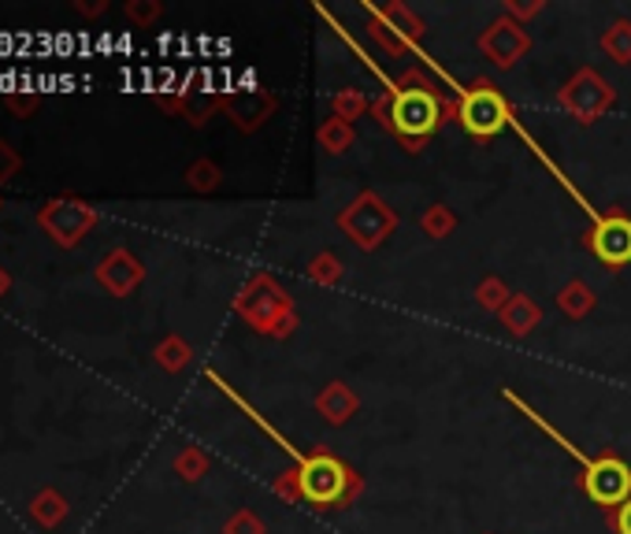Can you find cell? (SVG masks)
<instances>
[{"mask_svg": "<svg viewBox=\"0 0 631 534\" xmlns=\"http://www.w3.org/2000/svg\"><path fill=\"white\" fill-rule=\"evenodd\" d=\"M12 45H20V41H15L12 34H0V52H8V49H12Z\"/></svg>", "mask_w": 631, "mask_h": 534, "instance_id": "37", "label": "cell"}, {"mask_svg": "<svg viewBox=\"0 0 631 534\" xmlns=\"http://www.w3.org/2000/svg\"><path fill=\"white\" fill-rule=\"evenodd\" d=\"M141 278H146V268H141V260L131 257L126 249L108 252V257L101 260V268H97V283H101L108 294H115V297L134 294Z\"/></svg>", "mask_w": 631, "mask_h": 534, "instance_id": "12", "label": "cell"}, {"mask_svg": "<svg viewBox=\"0 0 631 534\" xmlns=\"http://www.w3.org/2000/svg\"><path fill=\"white\" fill-rule=\"evenodd\" d=\"M394 86V138L405 152H423L431 134L442 126V94L420 67L398 75Z\"/></svg>", "mask_w": 631, "mask_h": 534, "instance_id": "2", "label": "cell"}, {"mask_svg": "<svg viewBox=\"0 0 631 534\" xmlns=\"http://www.w3.org/2000/svg\"><path fill=\"white\" fill-rule=\"evenodd\" d=\"M175 472L183 475L186 483H197V479H205V475H209V457H205V449L186 446V449L175 457Z\"/></svg>", "mask_w": 631, "mask_h": 534, "instance_id": "26", "label": "cell"}, {"mask_svg": "<svg viewBox=\"0 0 631 534\" xmlns=\"http://www.w3.org/2000/svg\"><path fill=\"white\" fill-rule=\"evenodd\" d=\"M297 472H301V494L305 505L316 512L327 509H349L360 494H364V479H360L346 460H338L327 449H312L297 457Z\"/></svg>", "mask_w": 631, "mask_h": 534, "instance_id": "3", "label": "cell"}, {"mask_svg": "<svg viewBox=\"0 0 631 534\" xmlns=\"http://www.w3.org/2000/svg\"><path fill=\"white\" fill-rule=\"evenodd\" d=\"M338 231L349 238V246L360 252H375L398 231V212L375 194V189H360V194L338 212Z\"/></svg>", "mask_w": 631, "mask_h": 534, "instance_id": "4", "label": "cell"}, {"mask_svg": "<svg viewBox=\"0 0 631 534\" xmlns=\"http://www.w3.org/2000/svg\"><path fill=\"white\" fill-rule=\"evenodd\" d=\"M8 104H12L20 115H26L34 104H38V97H34V94H8Z\"/></svg>", "mask_w": 631, "mask_h": 534, "instance_id": "35", "label": "cell"}, {"mask_svg": "<svg viewBox=\"0 0 631 534\" xmlns=\"http://www.w3.org/2000/svg\"><path fill=\"white\" fill-rule=\"evenodd\" d=\"M20 167H23L20 152H15L8 141H0V186H4L8 178H15V175H20Z\"/></svg>", "mask_w": 631, "mask_h": 534, "instance_id": "33", "label": "cell"}, {"mask_svg": "<svg viewBox=\"0 0 631 534\" xmlns=\"http://www.w3.org/2000/svg\"><path fill=\"white\" fill-rule=\"evenodd\" d=\"M52 45H57V49H60V52H67V49H71V38H57V41H52Z\"/></svg>", "mask_w": 631, "mask_h": 534, "instance_id": "38", "label": "cell"}, {"mask_svg": "<svg viewBox=\"0 0 631 534\" xmlns=\"http://www.w3.org/2000/svg\"><path fill=\"white\" fill-rule=\"evenodd\" d=\"M606 523H609V531L613 534H631V497L620 509H613V512H606Z\"/></svg>", "mask_w": 631, "mask_h": 534, "instance_id": "34", "label": "cell"}, {"mask_svg": "<svg viewBox=\"0 0 631 534\" xmlns=\"http://www.w3.org/2000/svg\"><path fill=\"white\" fill-rule=\"evenodd\" d=\"M272 490L283 497L286 505H305V494H301V472L297 468H286L272 479Z\"/></svg>", "mask_w": 631, "mask_h": 534, "instance_id": "27", "label": "cell"}, {"mask_svg": "<svg viewBox=\"0 0 631 534\" xmlns=\"http://www.w3.org/2000/svg\"><path fill=\"white\" fill-rule=\"evenodd\" d=\"M38 223L60 241V246H75L89 226L97 223V212L86 201H75V197H57V201L41 204Z\"/></svg>", "mask_w": 631, "mask_h": 534, "instance_id": "11", "label": "cell"}, {"mask_svg": "<svg viewBox=\"0 0 631 534\" xmlns=\"http://www.w3.org/2000/svg\"><path fill=\"white\" fill-rule=\"evenodd\" d=\"M546 12V0H505V12L502 15H509L512 23H520V26H528L535 15H543Z\"/></svg>", "mask_w": 631, "mask_h": 534, "instance_id": "30", "label": "cell"}, {"mask_svg": "<svg viewBox=\"0 0 631 534\" xmlns=\"http://www.w3.org/2000/svg\"><path fill=\"white\" fill-rule=\"evenodd\" d=\"M312 405H316V412H320V420L331 423V427H346V423L360 412V397L354 394V386H346L342 378H331V383L316 394Z\"/></svg>", "mask_w": 631, "mask_h": 534, "instance_id": "13", "label": "cell"}, {"mask_svg": "<svg viewBox=\"0 0 631 534\" xmlns=\"http://www.w3.org/2000/svg\"><path fill=\"white\" fill-rule=\"evenodd\" d=\"M557 104H561L580 126H591L594 120H602V115H606L609 108L617 104V89H613L609 78L598 75L594 67H580L561 86V94H557Z\"/></svg>", "mask_w": 631, "mask_h": 534, "instance_id": "7", "label": "cell"}, {"mask_svg": "<svg viewBox=\"0 0 631 534\" xmlns=\"http://www.w3.org/2000/svg\"><path fill=\"white\" fill-rule=\"evenodd\" d=\"M364 112H372V101H368L364 94H360V89H338L335 97H331V115H335V120H342V123H349L354 126V120H360V115Z\"/></svg>", "mask_w": 631, "mask_h": 534, "instance_id": "22", "label": "cell"}, {"mask_svg": "<svg viewBox=\"0 0 631 534\" xmlns=\"http://www.w3.org/2000/svg\"><path fill=\"white\" fill-rule=\"evenodd\" d=\"M420 231H423V238H431V241L449 238V234L457 231V212H454V208H449V204H431V208H423Z\"/></svg>", "mask_w": 631, "mask_h": 534, "instance_id": "20", "label": "cell"}, {"mask_svg": "<svg viewBox=\"0 0 631 534\" xmlns=\"http://www.w3.org/2000/svg\"><path fill=\"white\" fill-rule=\"evenodd\" d=\"M480 52L494 63L498 71L517 67L520 60L531 52V34L528 26L512 23L509 15H498L494 23H486V30L480 34Z\"/></svg>", "mask_w": 631, "mask_h": 534, "instance_id": "10", "label": "cell"}, {"mask_svg": "<svg viewBox=\"0 0 631 534\" xmlns=\"http://www.w3.org/2000/svg\"><path fill=\"white\" fill-rule=\"evenodd\" d=\"M457 123L465 126V134L486 141V138H494V134H502L505 126H512L517 120H512V108L498 94V86L480 78V83L465 86L461 97H457Z\"/></svg>", "mask_w": 631, "mask_h": 534, "instance_id": "6", "label": "cell"}, {"mask_svg": "<svg viewBox=\"0 0 631 534\" xmlns=\"http://www.w3.org/2000/svg\"><path fill=\"white\" fill-rule=\"evenodd\" d=\"M220 112L238 126L242 134H257L272 115L279 112V97L264 86H238V89H220Z\"/></svg>", "mask_w": 631, "mask_h": 534, "instance_id": "9", "label": "cell"}, {"mask_svg": "<svg viewBox=\"0 0 631 534\" xmlns=\"http://www.w3.org/2000/svg\"><path fill=\"white\" fill-rule=\"evenodd\" d=\"M305 275H309V283L331 289L342 283V275H346V264H342L338 252H316L309 260V268H305Z\"/></svg>", "mask_w": 631, "mask_h": 534, "instance_id": "19", "label": "cell"}, {"mask_svg": "<svg viewBox=\"0 0 631 534\" xmlns=\"http://www.w3.org/2000/svg\"><path fill=\"white\" fill-rule=\"evenodd\" d=\"M372 12L379 15V20L391 23L394 30H398L401 38L412 45V49H417V45L423 41V34H428V26H423L420 15H412L409 8L401 4V0H391V4H372Z\"/></svg>", "mask_w": 631, "mask_h": 534, "instance_id": "15", "label": "cell"}, {"mask_svg": "<svg viewBox=\"0 0 631 534\" xmlns=\"http://www.w3.org/2000/svg\"><path fill=\"white\" fill-rule=\"evenodd\" d=\"M602 52H606L613 63L628 67V63H631V20L609 23V30L602 34Z\"/></svg>", "mask_w": 631, "mask_h": 534, "instance_id": "21", "label": "cell"}, {"mask_svg": "<svg viewBox=\"0 0 631 534\" xmlns=\"http://www.w3.org/2000/svg\"><path fill=\"white\" fill-rule=\"evenodd\" d=\"M583 241H587V252L602 268H609V271L628 268L631 264V215L624 212L594 215V223Z\"/></svg>", "mask_w": 631, "mask_h": 534, "instance_id": "8", "label": "cell"}, {"mask_svg": "<svg viewBox=\"0 0 631 534\" xmlns=\"http://www.w3.org/2000/svg\"><path fill=\"white\" fill-rule=\"evenodd\" d=\"M498 323H502V331L509 334V338H528L531 331L543 323V309H539V301L535 297H528V294H512L509 297V305L498 312Z\"/></svg>", "mask_w": 631, "mask_h": 534, "instance_id": "14", "label": "cell"}, {"mask_svg": "<svg viewBox=\"0 0 631 534\" xmlns=\"http://www.w3.org/2000/svg\"><path fill=\"white\" fill-rule=\"evenodd\" d=\"M186 183L189 189H197V194H212V189H220L223 183V167L212 164V160H197V164H189L186 171Z\"/></svg>", "mask_w": 631, "mask_h": 534, "instance_id": "25", "label": "cell"}, {"mask_svg": "<svg viewBox=\"0 0 631 534\" xmlns=\"http://www.w3.org/2000/svg\"><path fill=\"white\" fill-rule=\"evenodd\" d=\"M189 360H194V349H189L186 341L178 338V334H168V338L157 346V364L164 368V371H171V375H175V371H183Z\"/></svg>", "mask_w": 631, "mask_h": 534, "instance_id": "24", "label": "cell"}, {"mask_svg": "<svg viewBox=\"0 0 631 534\" xmlns=\"http://www.w3.org/2000/svg\"><path fill=\"white\" fill-rule=\"evenodd\" d=\"M354 141H357L354 126L335 120V115L316 126V145H320L327 157H342V152H349V149H354Z\"/></svg>", "mask_w": 631, "mask_h": 534, "instance_id": "17", "label": "cell"}, {"mask_svg": "<svg viewBox=\"0 0 631 534\" xmlns=\"http://www.w3.org/2000/svg\"><path fill=\"white\" fill-rule=\"evenodd\" d=\"M372 120L379 123V131L394 134V86H386L372 101Z\"/></svg>", "mask_w": 631, "mask_h": 534, "instance_id": "31", "label": "cell"}, {"mask_svg": "<svg viewBox=\"0 0 631 534\" xmlns=\"http://www.w3.org/2000/svg\"><path fill=\"white\" fill-rule=\"evenodd\" d=\"M223 534H268V527L252 509H238L227 523H223Z\"/></svg>", "mask_w": 631, "mask_h": 534, "instance_id": "29", "label": "cell"}, {"mask_svg": "<svg viewBox=\"0 0 631 534\" xmlns=\"http://www.w3.org/2000/svg\"><path fill=\"white\" fill-rule=\"evenodd\" d=\"M234 312H238L257 334H268V338H275L279 323L297 315L294 297L286 294V286L268 275V271H257V275L238 289V297H234Z\"/></svg>", "mask_w": 631, "mask_h": 534, "instance_id": "5", "label": "cell"}, {"mask_svg": "<svg viewBox=\"0 0 631 534\" xmlns=\"http://www.w3.org/2000/svg\"><path fill=\"white\" fill-rule=\"evenodd\" d=\"M4 289H8V275L0 271V294H4Z\"/></svg>", "mask_w": 631, "mask_h": 534, "instance_id": "39", "label": "cell"}, {"mask_svg": "<svg viewBox=\"0 0 631 534\" xmlns=\"http://www.w3.org/2000/svg\"><path fill=\"white\" fill-rule=\"evenodd\" d=\"M509 297H512V289L505 286L498 275H486V278H480V286H475V305L486 312H494V315L509 305Z\"/></svg>", "mask_w": 631, "mask_h": 534, "instance_id": "23", "label": "cell"}, {"mask_svg": "<svg viewBox=\"0 0 631 534\" xmlns=\"http://www.w3.org/2000/svg\"><path fill=\"white\" fill-rule=\"evenodd\" d=\"M364 15H368V34H372V41L379 45V49L391 52V57H405V52H412V45L405 41L386 20H379V15L372 12V4H364Z\"/></svg>", "mask_w": 631, "mask_h": 534, "instance_id": "18", "label": "cell"}, {"mask_svg": "<svg viewBox=\"0 0 631 534\" xmlns=\"http://www.w3.org/2000/svg\"><path fill=\"white\" fill-rule=\"evenodd\" d=\"M502 397L512 405V409H520V415H528V423H535V427L543 431L546 438H554L557 446L568 452V457L580 460V490L591 497V505H598L602 512H613V509H620V505L628 501V497H631V464H628V460H620L617 452L587 457V452L576 446L572 438H565V434L557 431L543 412L531 409V405L517 390H509V386H505Z\"/></svg>", "mask_w": 631, "mask_h": 534, "instance_id": "1", "label": "cell"}, {"mask_svg": "<svg viewBox=\"0 0 631 534\" xmlns=\"http://www.w3.org/2000/svg\"><path fill=\"white\" fill-rule=\"evenodd\" d=\"M63 512H67V505H63L60 494H38V501H34V516L45 523V527H57V523L63 520Z\"/></svg>", "mask_w": 631, "mask_h": 534, "instance_id": "28", "label": "cell"}, {"mask_svg": "<svg viewBox=\"0 0 631 534\" xmlns=\"http://www.w3.org/2000/svg\"><path fill=\"white\" fill-rule=\"evenodd\" d=\"M160 12H164L160 0H131V4H126V20L138 26H152L160 20Z\"/></svg>", "mask_w": 631, "mask_h": 534, "instance_id": "32", "label": "cell"}, {"mask_svg": "<svg viewBox=\"0 0 631 534\" xmlns=\"http://www.w3.org/2000/svg\"><path fill=\"white\" fill-rule=\"evenodd\" d=\"M75 8H78V12H83V15H101L104 8H108V0H97V4H86V0H75Z\"/></svg>", "mask_w": 631, "mask_h": 534, "instance_id": "36", "label": "cell"}, {"mask_svg": "<svg viewBox=\"0 0 631 534\" xmlns=\"http://www.w3.org/2000/svg\"><path fill=\"white\" fill-rule=\"evenodd\" d=\"M598 305V294L583 283V278H568V283L557 289V309H561L568 320H587Z\"/></svg>", "mask_w": 631, "mask_h": 534, "instance_id": "16", "label": "cell"}]
</instances>
